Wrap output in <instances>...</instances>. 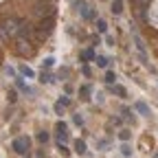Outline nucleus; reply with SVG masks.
<instances>
[{
	"label": "nucleus",
	"instance_id": "f257e3e1",
	"mask_svg": "<svg viewBox=\"0 0 158 158\" xmlns=\"http://www.w3.org/2000/svg\"><path fill=\"white\" fill-rule=\"evenodd\" d=\"M18 29H20V20L15 18H7L2 20V24H0V31H2V35H18Z\"/></svg>",
	"mask_w": 158,
	"mask_h": 158
},
{
	"label": "nucleus",
	"instance_id": "f03ea898",
	"mask_svg": "<svg viewBox=\"0 0 158 158\" xmlns=\"http://www.w3.org/2000/svg\"><path fill=\"white\" fill-rule=\"evenodd\" d=\"M11 147H13L15 154L27 156V154H29V147H31V138H29V136H20V138H15V141L11 143Z\"/></svg>",
	"mask_w": 158,
	"mask_h": 158
},
{
	"label": "nucleus",
	"instance_id": "7ed1b4c3",
	"mask_svg": "<svg viewBox=\"0 0 158 158\" xmlns=\"http://www.w3.org/2000/svg\"><path fill=\"white\" fill-rule=\"evenodd\" d=\"M15 51H18L20 55H22V57H24V55H27V57H31V55L35 53V48L31 46V42H29V40H24V37H20V40H18Z\"/></svg>",
	"mask_w": 158,
	"mask_h": 158
},
{
	"label": "nucleus",
	"instance_id": "20e7f679",
	"mask_svg": "<svg viewBox=\"0 0 158 158\" xmlns=\"http://www.w3.org/2000/svg\"><path fill=\"white\" fill-rule=\"evenodd\" d=\"M18 35H20V37H24V40H29V42H31V40L35 37V29H33V27H31L29 22H20Z\"/></svg>",
	"mask_w": 158,
	"mask_h": 158
},
{
	"label": "nucleus",
	"instance_id": "39448f33",
	"mask_svg": "<svg viewBox=\"0 0 158 158\" xmlns=\"http://www.w3.org/2000/svg\"><path fill=\"white\" fill-rule=\"evenodd\" d=\"M15 86H18V90H22L24 94H33V90L24 84V79H22V77H15Z\"/></svg>",
	"mask_w": 158,
	"mask_h": 158
},
{
	"label": "nucleus",
	"instance_id": "423d86ee",
	"mask_svg": "<svg viewBox=\"0 0 158 158\" xmlns=\"http://www.w3.org/2000/svg\"><path fill=\"white\" fill-rule=\"evenodd\" d=\"M110 92H114V94H118V97H121V99H125V97H127V90H125L123 86H118V84H112V86H110Z\"/></svg>",
	"mask_w": 158,
	"mask_h": 158
},
{
	"label": "nucleus",
	"instance_id": "0eeeda50",
	"mask_svg": "<svg viewBox=\"0 0 158 158\" xmlns=\"http://www.w3.org/2000/svg\"><path fill=\"white\" fill-rule=\"evenodd\" d=\"M94 57H97V55H94L92 48H88V51H84L81 55H79V59H81V62H94Z\"/></svg>",
	"mask_w": 158,
	"mask_h": 158
},
{
	"label": "nucleus",
	"instance_id": "6e6552de",
	"mask_svg": "<svg viewBox=\"0 0 158 158\" xmlns=\"http://www.w3.org/2000/svg\"><path fill=\"white\" fill-rule=\"evenodd\" d=\"M86 152H88L86 143H84V141H79V138H77V141H75V154H79V156H84Z\"/></svg>",
	"mask_w": 158,
	"mask_h": 158
},
{
	"label": "nucleus",
	"instance_id": "1a4fd4ad",
	"mask_svg": "<svg viewBox=\"0 0 158 158\" xmlns=\"http://www.w3.org/2000/svg\"><path fill=\"white\" fill-rule=\"evenodd\" d=\"M90 86L86 84V86H81V88H79V99H84V101H88V99H90Z\"/></svg>",
	"mask_w": 158,
	"mask_h": 158
},
{
	"label": "nucleus",
	"instance_id": "9d476101",
	"mask_svg": "<svg viewBox=\"0 0 158 158\" xmlns=\"http://www.w3.org/2000/svg\"><path fill=\"white\" fill-rule=\"evenodd\" d=\"M134 108H136L138 112H141L143 116H149V108H147V103H143V101H136V103H134Z\"/></svg>",
	"mask_w": 158,
	"mask_h": 158
},
{
	"label": "nucleus",
	"instance_id": "9b49d317",
	"mask_svg": "<svg viewBox=\"0 0 158 158\" xmlns=\"http://www.w3.org/2000/svg\"><path fill=\"white\" fill-rule=\"evenodd\" d=\"M40 81H42V84H53L55 79H53V75H51V73H46V70L42 68V73H40Z\"/></svg>",
	"mask_w": 158,
	"mask_h": 158
},
{
	"label": "nucleus",
	"instance_id": "f8f14e48",
	"mask_svg": "<svg viewBox=\"0 0 158 158\" xmlns=\"http://www.w3.org/2000/svg\"><path fill=\"white\" fill-rule=\"evenodd\" d=\"M94 62H97V66H99V68H108L110 59H108V57H103V55H97V57H94Z\"/></svg>",
	"mask_w": 158,
	"mask_h": 158
},
{
	"label": "nucleus",
	"instance_id": "ddd939ff",
	"mask_svg": "<svg viewBox=\"0 0 158 158\" xmlns=\"http://www.w3.org/2000/svg\"><path fill=\"white\" fill-rule=\"evenodd\" d=\"M20 75H22V77H29V79H33L35 77V73H33V68H29V66H20Z\"/></svg>",
	"mask_w": 158,
	"mask_h": 158
},
{
	"label": "nucleus",
	"instance_id": "4468645a",
	"mask_svg": "<svg viewBox=\"0 0 158 158\" xmlns=\"http://www.w3.org/2000/svg\"><path fill=\"white\" fill-rule=\"evenodd\" d=\"M114 15H118V13H121L123 11V2H121V0H114V2H112V9H110Z\"/></svg>",
	"mask_w": 158,
	"mask_h": 158
},
{
	"label": "nucleus",
	"instance_id": "2eb2a0df",
	"mask_svg": "<svg viewBox=\"0 0 158 158\" xmlns=\"http://www.w3.org/2000/svg\"><path fill=\"white\" fill-rule=\"evenodd\" d=\"M106 84H110V86H112V84H116V73H112V70H108V73H106Z\"/></svg>",
	"mask_w": 158,
	"mask_h": 158
},
{
	"label": "nucleus",
	"instance_id": "dca6fc26",
	"mask_svg": "<svg viewBox=\"0 0 158 158\" xmlns=\"http://www.w3.org/2000/svg\"><path fill=\"white\" fill-rule=\"evenodd\" d=\"M97 29H99V33H106V31H108V24H106V20L97 18Z\"/></svg>",
	"mask_w": 158,
	"mask_h": 158
},
{
	"label": "nucleus",
	"instance_id": "f3484780",
	"mask_svg": "<svg viewBox=\"0 0 158 158\" xmlns=\"http://www.w3.org/2000/svg\"><path fill=\"white\" fill-rule=\"evenodd\" d=\"M130 136H132V134H130V130H121V132H118V138H121L123 143H127V141H130Z\"/></svg>",
	"mask_w": 158,
	"mask_h": 158
},
{
	"label": "nucleus",
	"instance_id": "a211bd4d",
	"mask_svg": "<svg viewBox=\"0 0 158 158\" xmlns=\"http://www.w3.org/2000/svg\"><path fill=\"white\" fill-rule=\"evenodd\" d=\"M48 138H51L48 132H40V134H37V141H40V143H44V145L48 143Z\"/></svg>",
	"mask_w": 158,
	"mask_h": 158
},
{
	"label": "nucleus",
	"instance_id": "6ab92c4d",
	"mask_svg": "<svg viewBox=\"0 0 158 158\" xmlns=\"http://www.w3.org/2000/svg\"><path fill=\"white\" fill-rule=\"evenodd\" d=\"M68 141V132H57V143H66Z\"/></svg>",
	"mask_w": 158,
	"mask_h": 158
},
{
	"label": "nucleus",
	"instance_id": "aec40b11",
	"mask_svg": "<svg viewBox=\"0 0 158 158\" xmlns=\"http://www.w3.org/2000/svg\"><path fill=\"white\" fill-rule=\"evenodd\" d=\"M53 64H55V59L53 57H46L44 62H42V68H53Z\"/></svg>",
	"mask_w": 158,
	"mask_h": 158
},
{
	"label": "nucleus",
	"instance_id": "412c9836",
	"mask_svg": "<svg viewBox=\"0 0 158 158\" xmlns=\"http://www.w3.org/2000/svg\"><path fill=\"white\" fill-rule=\"evenodd\" d=\"M57 149H59V154H62V156H70V152L66 149V145H64V143H57Z\"/></svg>",
	"mask_w": 158,
	"mask_h": 158
},
{
	"label": "nucleus",
	"instance_id": "4be33fe9",
	"mask_svg": "<svg viewBox=\"0 0 158 158\" xmlns=\"http://www.w3.org/2000/svg\"><path fill=\"white\" fill-rule=\"evenodd\" d=\"M7 99H9V103H15V101H18V92H15V90H9V97H7Z\"/></svg>",
	"mask_w": 158,
	"mask_h": 158
},
{
	"label": "nucleus",
	"instance_id": "5701e85b",
	"mask_svg": "<svg viewBox=\"0 0 158 158\" xmlns=\"http://www.w3.org/2000/svg\"><path fill=\"white\" fill-rule=\"evenodd\" d=\"M73 121H75V125H84V116L81 114H73Z\"/></svg>",
	"mask_w": 158,
	"mask_h": 158
},
{
	"label": "nucleus",
	"instance_id": "b1692460",
	"mask_svg": "<svg viewBox=\"0 0 158 158\" xmlns=\"http://www.w3.org/2000/svg\"><path fill=\"white\" fill-rule=\"evenodd\" d=\"M86 20H97V11L88 7V13H86Z\"/></svg>",
	"mask_w": 158,
	"mask_h": 158
},
{
	"label": "nucleus",
	"instance_id": "393cba45",
	"mask_svg": "<svg viewBox=\"0 0 158 158\" xmlns=\"http://www.w3.org/2000/svg\"><path fill=\"white\" fill-rule=\"evenodd\" d=\"M55 132H66V123H64V121H57V125H55Z\"/></svg>",
	"mask_w": 158,
	"mask_h": 158
},
{
	"label": "nucleus",
	"instance_id": "a878e982",
	"mask_svg": "<svg viewBox=\"0 0 158 158\" xmlns=\"http://www.w3.org/2000/svg\"><path fill=\"white\" fill-rule=\"evenodd\" d=\"M121 154H123V156H132V147H130V145H123V147H121Z\"/></svg>",
	"mask_w": 158,
	"mask_h": 158
},
{
	"label": "nucleus",
	"instance_id": "bb28decb",
	"mask_svg": "<svg viewBox=\"0 0 158 158\" xmlns=\"http://www.w3.org/2000/svg\"><path fill=\"white\" fill-rule=\"evenodd\" d=\"M59 103L66 108V106H70V99H68V97H62V99H59Z\"/></svg>",
	"mask_w": 158,
	"mask_h": 158
},
{
	"label": "nucleus",
	"instance_id": "cd10ccee",
	"mask_svg": "<svg viewBox=\"0 0 158 158\" xmlns=\"http://www.w3.org/2000/svg\"><path fill=\"white\" fill-rule=\"evenodd\" d=\"M55 112H57V114H62V112H64V106H62V103H59V101L55 103Z\"/></svg>",
	"mask_w": 158,
	"mask_h": 158
},
{
	"label": "nucleus",
	"instance_id": "c85d7f7f",
	"mask_svg": "<svg viewBox=\"0 0 158 158\" xmlns=\"http://www.w3.org/2000/svg\"><path fill=\"white\" fill-rule=\"evenodd\" d=\"M81 73H84L86 77H90V68H88V66H81Z\"/></svg>",
	"mask_w": 158,
	"mask_h": 158
},
{
	"label": "nucleus",
	"instance_id": "c756f323",
	"mask_svg": "<svg viewBox=\"0 0 158 158\" xmlns=\"http://www.w3.org/2000/svg\"><path fill=\"white\" fill-rule=\"evenodd\" d=\"M154 158H158V152H156V154H154Z\"/></svg>",
	"mask_w": 158,
	"mask_h": 158
}]
</instances>
